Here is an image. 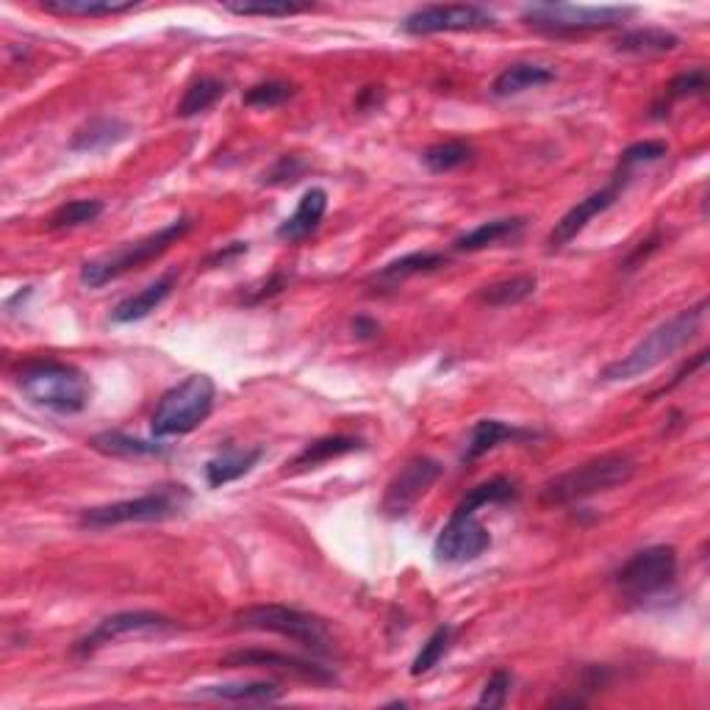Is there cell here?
<instances>
[{
    "label": "cell",
    "instance_id": "f35d334b",
    "mask_svg": "<svg viewBox=\"0 0 710 710\" xmlns=\"http://www.w3.org/2000/svg\"><path fill=\"white\" fill-rule=\"evenodd\" d=\"M306 173V162L297 156H281L270 173H264V184H286L297 181Z\"/></svg>",
    "mask_w": 710,
    "mask_h": 710
},
{
    "label": "cell",
    "instance_id": "603a6c76",
    "mask_svg": "<svg viewBox=\"0 0 710 710\" xmlns=\"http://www.w3.org/2000/svg\"><path fill=\"white\" fill-rule=\"evenodd\" d=\"M281 688L272 681H253V683H225V686H205L198 688L192 697L203 699H225V702H277Z\"/></svg>",
    "mask_w": 710,
    "mask_h": 710
},
{
    "label": "cell",
    "instance_id": "ac0fdd59",
    "mask_svg": "<svg viewBox=\"0 0 710 710\" xmlns=\"http://www.w3.org/2000/svg\"><path fill=\"white\" fill-rule=\"evenodd\" d=\"M175 281H178V275H175V272H167V275L156 277L151 286H145V289L137 292V295H131V297H126L122 303H117V308L111 311V319H115L117 326H128V322H139V319L151 317V313L156 311V308L162 306L169 295H173Z\"/></svg>",
    "mask_w": 710,
    "mask_h": 710
},
{
    "label": "cell",
    "instance_id": "8d00e7d4",
    "mask_svg": "<svg viewBox=\"0 0 710 710\" xmlns=\"http://www.w3.org/2000/svg\"><path fill=\"white\" fill-rule=\"evenodd\" d=\"M295 95V86L286 84V81H261V84L250 86L245 92V106H253V109H275L281 103H286Z\"/></svg>",
    "mask_w": 710,
    "mask_h": 710
},
{
    "label": "cell",
    "instance_id": "277c9868",
    "mask_svg": "<svg viewBox=\"0 0 710 710\" xmlns=\"http://www.w3.org/2000/svg\"><path fill=\"white\" fill-rule=\"evenodd\" d=\"M236 627L261 632H277L283 638H292L317 658H336V647L328 625L319 616L306 614V611L289 608V605H250V608L236 611Z\"/></svg>",
    "mask_w": 710,
    "mask_h": 710
},
{
    "label": "cell",
    "instance_id": "7bdbcfd3",
    "mask_svg": "<svg viewBox=\"0 0 710 710\" xmlns=\"http://www.w3.org/2000/svg\"><path fill=\"white\" fill-rule=\"evenodd\" d=\"M378 100H380V86H367V90L362 92V97H358V109H369V106H375Z\"/></svg>",
    "mask_w": 710,
    "mask_h": 710
},
{
    "label": "cell",
    "instance_id": "5b68a950",
    "mask_svg": "<svg viewBox=\"0 0 710 710\" xmlns=\"http://www.w3.org/2000/svg\"><path fill=\"white\" fill-rule=\"evenodd\" d=\"M217 398V386L209 375H189L169 392L162 394L156 411L151 416V430L156 439L187 436L209 419Z\"/></svg>",
    "mask_w": 710,
    "mask_h": 710
},
{
    "label": "cell",
    "instance_id": "6da1fadb",
    "mask_svg": "<svg viewBox=\"0 0 710 710\" xmlns=\"http://www.w3.org/2000/svg\"><path fill=\"white\" fill-rule=\"evenodd\" d=\"M705 313H708V300H699L697 306L686 308V311H681L677 317L668 319V322L658 326L655 331L647 339H641L625 358H619V362L608 364V367L602 369V378L632 380L652 372V369L661 367V364H666L674 353H681V350L697 336L705 322Z\"/></svg>",
    "mask_w": 710,
    "mask_h": 710
},
{
    "label": "cell",
    "instance_id": "f1b7e54d",
    "mask_svg": "<svg viewBox=\"0 0 710 710\" xmlns=\"http://www.w3.org/2000/svg\"><path fill=\"white\" fill-rule=\"evenodd\" d=\"M228 92V84L220 79H211V75H203V79L192 81L184 92L181 103L175 106V115L178 117H198L203 111H209L211 106H217L220 97Z\"/></svg>",
    "mask_w": 710,
    "mask_h": 710
},
{
    "label": "cell",
    "instance_id": "9a60e30c",
    "mask_svg": "<svg viewBox=\"0 0 710 710\" xmlns=\"http://www.w3.org/2000/svg\"><path fill=\"white\" fill-rule=\"evenodd\" d=\"M627 181H622L619 175H614V181L608 184V187L596 189V192H591L589 198H583L580 203H575L572 209L566 211L564 217L555 223V228L549 230L547 236V245L549 250H560V247H566L569 241L575 239L578 234H583L585 225L591 223V220L596 217V214H602V211H608L611 205L619 200L622 189H625Z\"/></svg>",
    "mask_w": 710,
    "mask_h": 710
},
{
    "label": "cell",
    "instance_id": "44dd1931",
    "mask_svg": "<svg viewBox=\"0 0 710 710\" xmlns=\"http://www.w3.org/2000/svg\"><path fill=\"white\" fill-rule=\"evenodd\" d=\"M447 264L445 253H434V250H422V253H409L403 259L389 261L386 267H380L372 275V281H378L380 286H398V283L409 281L414 275H425V272H434L439 267Z\"/></svg>",
    "mask_w": 710,
    "mask_h": 710
},
{
    "label": "cell",
    "instance_id": "1f68e13d",
    "mask_svg": "<svg viewBox=\"0 0 710 710\" xmlns=\"http://www.w3.org/2000/svg\"><path fill=\"white\" fill-rule=\"evenodd\" d=\"M472 158V147L461 139H452V142H439V145H430L428 151L422 153V162L430 173H450V169L464 167Z\"/></svg>",
    "mask_w": 710,
    "mask_h": 710
},
{
    "label": "cell",
    "instance_id": "52a82bcc",
    "mask_svg": "<svg viewBox=\"0 0 710 710\" xmlns=\"http://www.w3.org/2000/svg\"><path fill=\"white\" fill-rule=\"evenodd\" d=\"M189 502V492L184 486L158 488V492L142 494L133 500L109 502V506H97L81 511L79 524L90 530H106L117 528V524H139V522H162V519L181 513L184 506Z\"/></svg>",
    "mask_w": 710,
    "mask_h": 710
},
{
    "label": "cell",
    "instance_id": "7c38bea8",
    "mask_svg": "<svg viewBox=\"0 0 710 710\" xmlns=\"http://www.w3.org/2000/svg\"><path fill=\"white\" fill-rule=\"evenodd\" d=\"M494 25H497V17L488 9L475 7V3H452V7L416 9L400 23V28L414 37H428L441 31H483Z\"/></svg>",
    "mask_w": 710,
    "mask_h": 710
},
{
    "label": "cell",
    "instance_id": "4fadbf2b",
    "mask_svg": "<svg viewBox=\"0 0 710 710\" xmlns=\"http://www.w3.org/2000/svg\"><path fill=\"white\" fill-rule=\"evenodd\" d=\"M445 466L439 461L428 455L411 458L409 464L392 477V483L386 486V497H383V511L386 517L400 519L422 500V494L428 492L436 481L441 477Z\"/></svg>",
    "mask_w": 710,
    "mask_h": 710
},
{
    "label": "cell",
    "instance_id": "b9f144b4",
    "mask_svg": "<svg viewBox=\"0 0 710 710\" xmlns=\"http://www.w3.org/2000/svg\"><path fill=\"white\" fill-rule=\"evenodd\" d=\"M353 333L358 339H372L375 333H378V322H372V319H367V317H355L353 319Z\"/></svg>",
    "mask_w": 710,
    "mask_h": 710
},
{
    "label": "cell",
    "instance_id": "d4e9b609",
    "mask_svg": "<svg viewBox=\"0 0 710 710\" xmlns=\"http://www.w3.org/2000/svg\"><path fill=\"white\" fill-rule=\"evenodd\" d=\"M539 286L536 275H513L506 281H497L492 286H483L475 300L486 308H511L533 297Z\"/></svg>",
    "mask_w": 710,
    "mask_h": 710
},
{
    "label": "cell",
    "instance_id": "e575fe53",
    "mask_svg": "<svg viewBox=\"0 0 710 710\" xmlns=\"http://www.w3.org/2000/svg\"><path fill=\"white\" fill-rule=\"evenodd\" d=\"M668 153L666 142L661 139H644V142H636V145L625 147L619 156V167H616V175H619L622 181H630L632 169L641 167V164H652L661 162L663 156Z\"/></svg>",
    "mask_w": 710,
    "mask_h": 710
},
{
    "label": "cell",
    "instance_id": "ba28073f",
    "mask_svg": "<svg viewBox=\"0 0 710 710\" xmlns=\"http://www.w3.org/2000/svg\"><path fill=\"white\" fill-rule=\"evenodd\" d=\"M677 578V549L668 544L638 549L614 572V585L625 600L644 602L663 594Z\"/></svg>",
    "mask_w": 710,
    "mask_h": 710
},
{
    "label": "cell",
    "instance_id": "484cf974",
    "mask_svg": "<svg viewBox=\"0 0 710 710\" xmlns=\"http://www.w3.org/2000/svg\"><path fill=\"white\" fill-rule=\"evenodd\" d=\"M677 48H681V37L666 28H632L616 39V50L632 56H658Z\"/></svg>",
    "mask_w": 710,
    "mask_h": 710
},
{
    "label": "cell",
    "instance_id": "74e56055",
    "mask_svg": "<svg viewBox=\"0 0 710 710\" xmlns=\"http://www.w3.org/2000/svg\"><path fill=\"white\" fill-rule=\"evenodd\" d=\"M513 688V674L508 668H497L483 686L481 697H477V708H502L508 702V694Z\"/></svg>",
    "mask_w": 710,
    "mask_h": 710
},
{
    "label": "cell",
    "instance_id": "e0dca14e",
    "mask_svg": "<svg viewBox=\"0 0 710 710\" xmlns=\"http://www.w3.org/2000/svg\"><path fill=\"white\" fill-rule=\"evenodd\" d=\"M533 430L517 428V425H508L502 419H481L475 422L470 439H466L464 452H461V461L464 464H475L477 458H483L486 452H492L494 447L502 445V441H517V439H533Z\"/></svg>",
    "mask_w": 710,
    "mask_h": 710
},
{
    "label": "cell",
    "instance_id": "30bf717a",
    "mask_svg": "<svg viewBox=\"0 0 710 710\" xmlns=\"http://www.w3.org/2000/svg\"><path fill=\"white\" fill-rule=\"evenodd\" d=\"M175 630H178V622L164 614H156V611H122V614L106 616L84 638H79L73 644V655L86 658L100 650V647L122 641V638L167 636V632Z\"/></svg>",
    "mask_w": 710,
    "mask_h": 710
},
{
    "label": "cell",
    "instance_id": "5bb4252c",
    "mask_svg": "<svg viewBox=\"0 0 710 710\" xmlns=\"http://www.w3.org/2000/svg\"><path fill=\"white\" fill-rule=\"evenodd\" d=\"M220 666L225 668H272V672H286L292 677H300V681L317 683V686H331L336 683V674L328 666H319V663L306 661V658L295 655H283V652L272 650H236L228 652V655L220 661Z\"/></svg>",
    "mask_w": 710,
    "mask_h": 710
},
{
    "label": "cell",
    "instance_id": "ab89813d",
    "mask_svg": "<svg viewBox=\"0 0 710 710\" xmlns=\"http://www.w3.org/2000/svg\"><path fill=\"white\" fill-rule=\"evenodd\" d=\"M241 253H247V245H245V241H234V245L225 247V250H217V253H211L205 264H209V267H220V264H223L225 267V264H228V261H234L236 256H241Z\"/></svg>",
    "mask_w": 710,
    "mask_h": 710
},
{
    "label": "cell",
    "instance_id": "60d3db41",
    "mask_svg": "<svg viewBox=\"0 0 710 710\" xmlns=\"http://www.w3.org/2000/svg\"><path fill=\"white\" fill-rule=\"evenodd\" d=\"M705 362H708V350H702V353H697V355H694V362H691V364H686V367H683V369H681V372L674 375V378H672V383H668V386H663V392H672L674 386H677V383H683V380H686V375H688V378H691V375H694V372H697V369H699V367H705Z\"/></svg>",
    "mask_w": 710,
    "mask_h": 710
},
{
    "label": "cell",
    "instance_id": "d590c367",
    "mask_svg": "<svg viewBox=\"0 0 710 710\" xmlns=\"http://www.w3.org/2000/svg\"><path fill=\"white\" fill-rule=\"evenodd\" d=\"M306 3H289V0H245V3H225V12L245 14V17H289V14L306 12Z\"/></svg>",
    "mask_w": 710,
    "mask_h": 710
},
{
    "label": "cell",
    "instance_id": "3957f363",
    "mask_svg": "<svg viewBox=\"0 0 710 710\" xmlns=\"http://www.w3.org/2000/svg\"><path fill=\"white\" fill-rule=\"evenodd\" d=\"M632 475H636V461L630 455L608 452V455L591 458L585 464L553 477L539 497L544 506H572V502H583L596 494L625 486L632 481Z\"/></svg>",
    "mask_w": 710,
    "mask_h": 710
},
{
    "label": "cell",
    "instance_id": "4316f807",
    "mask_svg": "<svg viewBox=\"0 0 710 710\" xmlns=\"http://www.w3.org/2000/svg\"><path fill=\"white\" fill-rule=\"evenodd\" d=\"M39 9L61 17H115L137 9L131 0H43Z\"/></svg>",
    "mask_w": 710,
    "mask_h": 710
},
{
    "label": "cell",
    "instance_id": "7a4b0ae2",
    "mask_svg": "<svg viewBox=\"0 0 710 710\" xmlns=\"http://www.w3.org/2000/svg\"><path fill=\"white\" fill-rule=\"evenodd\" d=\"M20 392L39 409L56 414H79L90 405V378L79 367L64 362H31L17 372Z\"/></svg>",
    "mask_w": 710,
    "mask_h": 710
},
{
    "label": "cell",
    "instance_id": "8992f818",
    "mask_svg": "<svg viewBox=\"0 0 710 710\" xmlns=\"http://www.w3.org/2000/svg\"><path fill=\"white\" fill-rule=\"evenodd\" d=\"M192 217H178L169 225H164V228H158L156 234L145 236V239L128 241V245H122L115 253L103 256V259L95 261H86V264L81 267V283L90 286V289H100V286H106V283L115 281V277L126 275V272L131 270H139V267L147 264V261L167 253L175 241L184 239V236L192 230Z\"/></svg>",
    "mask_w": 710,
    "mask_h": 710
},
{
    "label": "cell",
    "instance_id": "7402d4cb",
    "mask_svg": "<svg viewBox=\"0 0 710 710\" xmlns=\"http://www.w3.org/2000/svg\"><path fill=\"white\" fill-rule=\"evenodd\" d=\"M524 220L522 217H506V220H492V223H481L477 228L466 230V234L458 236L452 241L458 253H477V250H486V247L497 245L502 239H513V236L522 234Z\"/></svg>",
    "mask_w": 710,
    "mask_h": 710
},
{
    "label": "cell",
    "instance_id": "836d02e7",
    "mask_svg": "<svg viewBox=\"0 0 710 710\" xmlns=\"http://www.w3.org/2000/svg\"><path fill=\"white\" fill-rule=\"evenodd\" d=\"M450 644H452V625L436 627V630L430 632L428 641L422 644V650L416 652L414 663H411V674H414V677H422V674H428L434 666H439V661L447 655Z\"/></svg>",
    "mask_w": 710,
    "mask_h": 710
},
{
    "label": "cell",
    "instance_id": "ffe728a7",
    "mask_svg": "<svg viewBox=\"0 0 710 710\" xmlns=\"http://www.w3.org/2000/svg\"><path fill=\"white\" fill-rule=\"evenodd\" d=\"M555 81L553 70L542 64H528V61H519V64L506 67L492 84L494 97H511L519 95V92L539 90V86H547Z\"/></svg>",
    "mask_w": 710,
    "mask_h": 710
},
{
    "label": "cell",
    "instance_id": "9c48e42d",
    "mask_svg": "<svg viewBox=\"0 0 710 710\" xmlns=\"http://www.w3.org/2000/svg\"><path fill=\"white\" fill-rule=\"evenodd\" d=\"M636 14L632 7H572V3H539L522 12V23L547 34H589L616 28Z\"/></svg>",
    "mask_w": 710,
    "mask_h": 710
},
{
    "label": "cell",
    "instance_id": "f546056e",
    "mask_svg": "<svg viewBox=\"0 0 710 710\" xmlns=\"http://www.w3.org/2000/svg\"><path fill=\"white\" fill-rule=\"evenodd\" d=\"M90 445L95 447L97 452H103V455H115V458H145V455H162L164 452L162 445L131 439V436L120 434V430H106V434L92 436Z\"/></svg>",
    "mask_w": 710,
    "mask_h": 710
},
{
    "label": "cell",
    "instance_id": "4dcf8cb0",
    "mask_svg": "<svg viewBox=\"0 0 710 710\" xmlns=\"http://www.w3.org/2000/svg\"><path fill=\"white\" fill-rule=\"evenodd\" d=\"M705 90H708V70H705V67H694V70H686V73L674 75V79L668 81L666 92H663L661 103H655V109H652L655 115L652 117H663V109H668L674 100L702 95Z\"/></svg>",
    "mask_w": 710,
    "mask_h": 710
},
{
    "label": "cell",
    "instance_id": "d6a6232c",
    "mask_svg": "<svg viewBox=\"0 0 710 710\" xmlns=\"http://www.w3.org/2000/svg\"><path fill=\"white\" fill-rule=\"evenodd\" d=\"M103 214V203L100 200H70V203L59 205V209L50 214L48 228L50 230H61V228H75V225H86L95 223L97 217Z\"/></svg>",
    "mask_w": 710,
    "mask_h": 710
},
{
    "label": "cell",
    "instance_id": "cb8c5ba5",
    "mask_svg": "<svg viewBox=\"0 0 710 710\" xmlns=\"http://www.w3.org/2000/svg\"><path fill=\"white\" fill-rule=\"evenodd\" d=\"M128 133H131L128 122L117 120V117H97V120H92L90 126L75 133L70 147H73L75 153L103 151V147H111L117 145V142H122Z\"/></svg>",
    "mask_w": 710,
    "mask_h": 710
},
{
    "label": "cell",
    "instance_id": "2e32d148",
    "mask_svg": "<svg viewBox=\"0 0 710 710\" xmlns=\"http://www.w3.org/2000/svg\"><path fill=\"white\" fill-rule=\"evenodd\" d=\"M326 211H328L326 189H319V187L308 189V192L300 198V203H297L295 214L277 225V230H275L277 239H283V241L306 239V236H311L313 230L319 228V223H322V217H326Z\"/></svg>",
    "mask_w": 710,
    "mask_h": 710
},
{
    "label": "cell",
    "instance_id": "8fae6325",
    "mask_svg": "<svg viewBox=\"0 0 710 710\" xmlns=\"http://www.w3.org/2000/svg\"><path fill=\"white\" fill-rule=\"evenodd\" d=\"M492 547V536L488 530L477 522V513L455 508L450 522L441 528L434 544V558L439 564H470V560L481 558L486 549Z\"/></svg>",
    "mask_w": 710,
    "mask_h": 710
},
{
    "label": "cell",
    "instance_id": "d6986e66",
    "mask_svg": "<svg viewBox=\"0 0 710 710\" xmlns=\"http://www.w3.org/2000/svg\"><path fill=\"white\" fill-rule=\"evenodd\" d=\"M261 455H264L261 447H247V450L230 447V450L220 452V455H214L209 464H205V483H209L211 488L228 486V483L239 481V477H245L247 472L253 470L261 461Z\"/></svg>",
    "mask_w": 710,
    "mask_h": 710
},
{
    "label": "cell",
    "instance_id": "83f0119b",
    "mask_svg": "<svg viewBox=\"0 0 710 710\" xmlns=\"http://www.w3.org/2000/svg\"><path fill=\"white\" fill-rule=\"evenodd\" d=\"M362 447L364 441L355 439V436H326V439H317L308 447H303L295 455V461H292V466H295V470H308V466L326 464V461L362 450Z\"/></svg>",
    "mask_w": 710,
    "mask_h": 710
}]
</instances>
